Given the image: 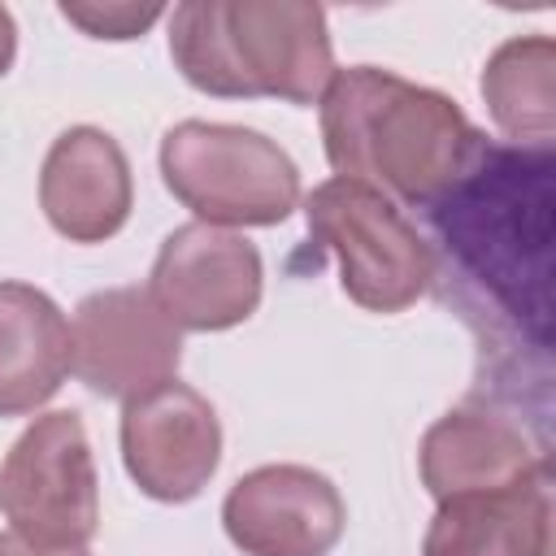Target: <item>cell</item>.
I'll return each mask as SVG.
<instances>
[{
  "label": "cell",
  "instance_id": "9a60e30c",
  "mask_svg": "<svg viewBox=\"0 0 556 556\" xmlns=\"http://www.w3.org/2000/svg\"><path fill=\"white\" fill-rule=\"evenodd\" d=\"M495 130L526 152H552L556 143V43L552 35L504 39L478 83Z\"/></svg>",
  "mask_w": 556,
  "mask_h": 556
},
{
  "label": "cell",
  "instance_id": "5b68a950",
  "mask_svg": "<svg viewBox=\"0 0 556 556\" xmlns=\"http://www.w3.org/2000/svg\"><path fill=\"white\" fill-rule=\"evenodd\" d=\"M308 239L339 261V287L369 313L413 308L439 278L434 243L361 178H326L304 200Z\"/></svg>",
  "mask_w": 556,
  "mask_h": 556
},
{
  "label": "cell",
  "instance_id": "7a4b0ae2",
  "mask_svg": "<svg viewBox=\"0 0 556 556\" xmlns=\"http://www.w3.org/2000/svg\"><path fill=\"white\" fill-rule=\"evenodd\" d=\"M434 239L447 252L456 282L486 313H521L547 334V287H552V152L482 143L465 178L430 204Z\"/></svg>",
  "mask_w": 556,
  "mask_h": 556
},
{
  "label": "cell",
  "instance_id": "52a82bcc",
  "mask_svg": "<svg viewBox=\"0 0 556 556\" xmlns=\"http://www.w3.org/2000/svg\"><path fill=\"white\" fill-rule=\"evenodd\" d=\"M182 365V330L148 287H104L78 300L70 321V374L104 400H135Z\"/></svg>",
  "mask_w": 556,
  "mask_h": 556
},
{
  "label": "cell",
  "instance_id": "5bb4252c",
  "mask_svg": "<svg viewBox=\"0 0 556 556\" xmlns=\"http://www.w3.org/2000/svg\"><path fill=\"white\" fill-rule=\"evenodd\" d=\"M70 374V321L30 282H0V417L43 408Z\"/></svg>",
  "mask_w": 556,
  "mask_h": 556
},
{
  "label": "cell",
  "instance_id": "277c9868",
  "mask_svg": "<svg viewBox=\"0 0 556 556\" xmlns=\"http://www.w3.org/2000/svg\"><path fill=\"white\" fill-rule=\"evenodd\" d=\"M156 161L169 195L204 226H278L300 204V165L252 126L187 117L161 135Z\"/></svg>",
  "mask_w": 556,
  "mask_h": 556
},
{
  "label": "cell",
  "instance_id": "8992f818",
  "mask_svg": "<svg viewBox=\"0 0 556 556\" xmlns=\"http://www.w3.org/2000/svg\"><path fill=\"white\" fill-rule=\"evenodd\" d=\"M0 517L39 547H87L100 530V473L74 408L35 417L0 460Z\"/></svg>",
  "mask_w": 556,
  "mask_h": 556
},
{
  "label": "cell",
  "instance_id": "9c48e42d",
  "mask_svg": "<svg viewBox=\"0 0 556 556\" xmlns=\"http://www.w3.org/2000/svg\"><path fill=\"white\" fill-rule=\"evenodd\" d=\"M122 465L156 504L195 500L222 465L217 408L187 382L169 378L122 404Z\"/></svg>",
  "mask_w": 556,
  "mask_h": 556
},
{
  "label": "cell",
  "instance_id": "ba28073f",
  "mask_svg": "<svg viewBox=\"0 0 556 556\" xmlns=\"http://www.w3.org/2000/svg\"><path fill=\"white\" fill-rule=\"evenodd\" d=\"M261 287L265 269L256 243L204 222L169 230L148 274V295L156 308L178 330L195 334L243 326L261 304Z\"/></svg>",
  "mask_w": 556,
  "mask_h": 556
},
{
  "label": "cell",
  "instance_id": "8fae6325",
  "mask_svg": "<svg viewBox=\"0 0 556 556\" xmlns=\"http://www.w3.org/2000/svg\"><path fill=\"white\" fill-rule=\"evenodd\" d=\"M421 486L434 500L478 495V491H513L547 473V452L526 434V426L491 404L447 408L417 447Z\"/></svg>",
  "mask_w": 556,
  "mask_h": 556
},
{
  "label": "cell",
  "instance_id": "3957f363",
  "mask_svg": "<svg viewBox=\"0 0 556 556\" xmlns=\"http://www.w3.org/2000/svg\"><path fill=\"white\" fill-rule=\"evenodd\" d=\"M174 70L204 96L317 104L334 78L326 9L308 0H187L169 13Z\"/></svg>",
  "mask_w": 556,
  "mask_h": 556
},
{
  "label": "cell",
  "instance_id": "7c38bea8",
  "mask_svg": "<svg viewBox=\"0 0 556 556\" xmlns=\"http://www.w3.org/2000/svg\"><path fill=\"white\" fill-rule=\"evenodd\" d=\"M39 208L70 243L113 239L135 208V178L122 143L100 126H70L39 169Z\"/></svg>",
  "mask_w": 556,
  "mask_h": 556
},
{
  "label": "cell",
  "instance_id": "6da1fadb",
  "mask_svg": "<svg viewBox=\"0 0 556 556\" xmlns=\"http://www.w3.org/2000/svg\"><path fill=\"white\" fill-rule=\"evenodd\" d=\"M317 104L334 178H361L413 208L439 204L486 143L452 96L382 65L334 70Z\"/></svg>",
  "mask_w": 556,
  "mask_h": 556
},
{
  "label": "cell",
  "instance_id": "e0dca14e",
  "mask_svg": "<svg viewBox=\"0 0 556 556\" xmlns=\"http://www.w3.org/2000/svg\"><path fill=\"white\" fill-rule=\"evenodd\" d=\"M0 556H91V552L87 547H39L9 530V534H0Z\"/></svg>",
  "mask_w": 556,
  "mask_h": 556
},
{
  "label": "cell",
  "instance_id": "ac0fdd59",
  "mask_svg": "<svg viewBox=\"0 0 556 556\" xmlns=\"http://www.w3.org/2000/svg\"><path fill=\"white\" fill-rule=\"evenodd\" d=\"M13 56H17V22H13V13L0 4V78L13 70Z\"/></svg>",
  "mask_w": 556,
  "mask_h": 556
},
{
  "label": "cell",
  "instance_id": "2e32d148",
  "mask_svg": "<svg viewBox=\"0 0 556 556\" xmlns=\"http://www.w3.org/2000/svg\"><path fill=\"white\" fill-rule=\"evenodd\" d=\"M61 17L74 22L83 35L91 39H139L152 22L165 17L161 4H135V0H113V4H100V0H61Z\"/></svg>",
  "mask_w": 556,
  "mask_h": 556
},
{
  "label": "cell",
  "instance_id": "30bf717a",
  "mask_svg": "<svg viewBox=\"0 0 556 556\" xmlns=\"http://www.w3.org/2000/svg\"><path fill=\"white\" fill-rule=\"evenodd\" d=\"M222 526L243 556H330L343 539L348 504L308 465H256L226 491Z\"/></svg>",
  "mask_w": 556,
  "mask_h": 556
},
{
  "label": "cell",
  "instance_id": "4fadbf2b",
  "mask_svg": "<svg viewBox=\"0 0 556 556\" xmlns=\"http://www.w3.org/2000/svg\"><path fill=\"white\" fill-rule=\"evenodd\" d=\"M552 552V478L439 500L421 556H547Z\"/></svg>",
  "mask_w": 556,
  "mask_h": 556
}]
</instances>
